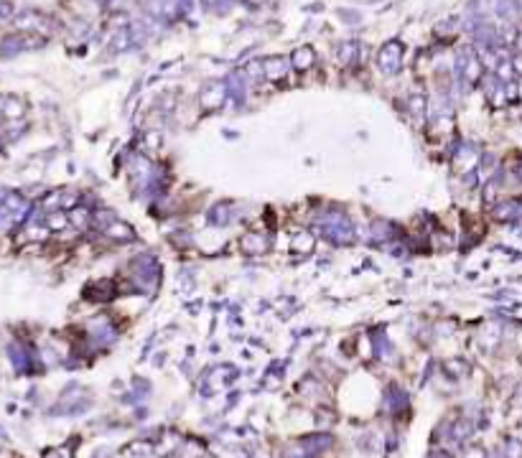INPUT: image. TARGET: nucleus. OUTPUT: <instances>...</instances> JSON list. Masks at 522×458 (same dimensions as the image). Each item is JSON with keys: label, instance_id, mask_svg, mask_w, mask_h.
<instances>
[{"label": "nucleus", "instance_id": "1", "mask_svg": "<svg viewBox=\"0 0 522 458\" xmlns=\"http://www.w3.org/2000/svg\"><path fill=\"white\" fill-rule=\"evenodd\" d=\"M397 59H400V46L397 44H387V49L380 54V64L385 69V64H392V71L397 69Z\"/></svg>", "mask_w": 522, "mask_h": 458}, {"label": "nucleus", "instance_id": "2", "mask_svg": "<svg viewBox=\"0 0 522 458\" xmlns=\"http://www.w3.org/2000/svg\"><path fill=\"white\" fill-rule=\"evenodd\" d=\"M293 61H296L298 69H303V66H308V64L313 61V51H311V49H298V51L293 54Z\"/></svg>", "mask_w": 522, "mask_h": 458}]
</instances>
